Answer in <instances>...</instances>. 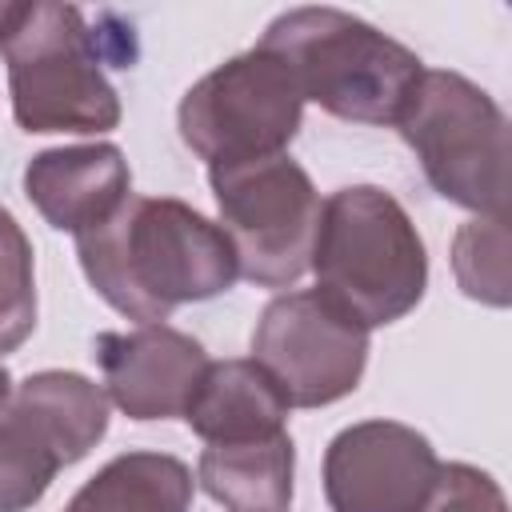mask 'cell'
I'll return each mask as SVG.
<instances>
[{"label":"cell","mask_w":512,"mask_h":512,"mask_svg":"<svg viewBox=\"0 0 512 512\" xmlns=\"http://www.w3.org/2000/svg\"><path fill=\"white\" fill-rule=\"evenodd\" d=\"M88 284L128 320L160 324L180 304L212 300L240 276L220 224L172 196H128L76 236Z\"/></svg>","instance_id":"1"},{"label":"cell","mask_w":512,"mask_h":512,"mask_svg":"<svg viewBox=\"0 0 512 512\" xmlns=\"http://www.w3.org/2000/svg\"><path fill=\"white\" fill-rule=\"evenodd\" d=\"M316 292L360 328L396 324L428 284V256L412 216L376 184H352L320 204L312 240Z\"/></svg>","instance_id":"2"},{"label":"cell","mask_w":512,"mask_h":512,"mask_svg":"<svg viewBox=\"0 0 512 512\" xmlns=\"http://www.w3.org/2000/svg\"><path fill=\"white\" fill-rule=\"evenodd\" d=\"M260 48L288 64L304 100L356 124H396L424 72L412 48L340 8L280 12Z\"/></svg>","instance_id":"3"},{"label":"cell","mask_w":512,"mask_h":512,"mask_svg":"<svg viewBox=\"0 0 512 512\" xmlns=\"http://www.w3.org/2000/svg\"><path fill=\"white\" fill-rule=\"evenodd\" d=\"M8 60L12 112L24 132H112L120 96L104 76V32H92L72 4H24L0 48ZM124 60V56H116Z\"/></svg>","instance_id":"4"},{"label":"cell","mask_w":512,"mask_h":512,"mask_svg":"<svg viewBox=\"0 0 512 512\" xmlns=\"http://www.w3.org/2000/svg\"><path fill=\"white\" fill-rule=\"evenodd\" d=\"M396 128L444 200L508 220V116L480 84L424 68Z\"/></svg>","instance_id":"5"},{"label":"cell","mask_w":512,"mask_h":512,"mask_svg":"<svg viewBox=\"0 0 512 512\" xmlns=\"http://www.w3.org/2000/svg\"><path fill=\"white\" fill-rule=\"evenodd\" d=\"M304 96L288 64L260 44L200 76L176 112L180 140L208 168L280 156L300 132Z\"/></svg>","instance_id":"6"},{"label":"cell","mask_w":512,"mask_h":512,"mask_svg":"<svg viewBox=\"0 0 512 512\" xmlns=\"http://www.w3.org/2000/svg\"><path fill=\"white\" fill-rule=\"evenodd\" d=\"M220 212V232L236 252L244 280L288 288L308 272L320 224V192L292 156H268L228 168H208Z\"/></svg>","instance_id":"7"},{"label":"cell","mask_w":512,"mask_h":512,"mask_svg":"<svg viewBox=\"0 0 512 512\" xmlns=\"http://www.w3.org/2000/svg\"><path fill=\"white\" fill-rule=\"evenodd\" d=\"M252 360L280 384L292 408H324L360 384L368 328L336 312L316 288L280 292L256 320Z\"/></svg>","instance_id":"8"},{"label":"cell","mask_w":512,"mask_h":512,"mask_svg":"<svg viewBox=\"0 0 512 512\" xmlns=\"http://www.w3.org/2000/svg\"><path fill=\"white\" fill-rule=\"evenodd\" d=\"M436 472L428 436L396 420H364L332 436L324 496L332 512H420Z\"/></svg>","instance_id":"9"},{"label":"cell","mask_w":512,"mask_h":512,"mask_svg":"<svg viewBox=\"0 0 512 512\" xmlns=\"http://www.w3.org/2000/svg\"><path fill=\"white\" fill-rule=\"evenodd\" d=\"M92 356L104 372L108 400L132 420H172L184 416L208 352L180 328L140 324L132 332H100Z\"/></svg>","instance_id":"10"},{"label":"cell","mask_w":512,"mask_h":512,"mask_svg":"<svg viewBox=\"0 0 512 512\" xmlns=\"http://www.w3.org/2000/svg\"><path fill=\"white\" fill-rule=\"evenodd\" d=\"M24 196L52 228L80 236L132 196V172L116 144L48 148L28 160Z\"/></svg>","instance_id":"11"},{"label":"cell","mask_w":512,"mask_h":512,"mask_svg":"<svg viewBox=\"0 0 512 512\" xmlns=\"http://www.w3.org/2000/svg\"><path fill=\"white\" fill-rule=\"evenodd\" d=\"M288 400L256 360H208L184 420L208 444L264 440L284 432Z\"/></svg>","instance_id":"12"},{"label":"cell","mask_w":512,"mask_h":512,"mask_svg":"<svg viewBox=\"0 0 512 512\" xmlns=\"http://www.w3.org/2000/svg\"><path fill=\"white\" fill-rule=\"evenodd\" d=\"M292 436L208 444L196 464L200 488L228 512H288L292 504Z\"/></svg>","instance_id":"13"},{"label":"cell","mask_w":512,"mask_h":512,"mask_svg":"<svg viewBox=\"0 0 512 512\" xmlns=\"http://www.w3.org/2000/svg\"><path fill=\"white\" fill-rule=\"evenodd\" d=\"M8 408L24 416L64 464L84 460L108 428V396L100 392V384L64 368L32 372L24 384L12 388Z\"/></svg>","instance_id":"14"},{"label":"cell","mask_w":512,"mask_h":512,"mask_svg":"<svg viewBox=\"0 0 512 512\" xmlns=\"http://www.w3.org/2000/svg\"><path fill=\"white\" fill-rule=\"evenodd\" d=\"M192 472L168 452H124L108 460L64 512H188Z\"/></svg>","instance_id":"15"},{"label":"cell","mask_w":512,"mask_h":512,"mask_svg":"<svg viewBox=\"0 0 512 512\" xmlns=\"http://www.w3.org/2000/svg\"><path fill=\"white\" fill-rule=\"evenodd\" d=\"M64 468L56 448L12 408L0 416V512H28Z\"/></svg>","instance_id":"16"},{"label":"cell","mask_w":512,"mask_h":512,"mask_svg":"<svg viewBox=\"0 0 512 512\" xmlns=\"http://www.w3.org/2000/svg\"><path fill=\"white\" fill-rule=\"evenodd\" d=\"M452 272L464 296L504 308L512 300V272H508V220L476 216L456 232L452 244Z\"/></svg>","instance_id":"17"},{"label":"cell","mask_w":512,"mask_h":512,"mask_svg":"<svg viewBox=\"0 0 512 512\" xmlns=\"http://www.w3.org/2000/svg\"><path fill=\"white\" fill-rule=\"evenodd\" d=\"M36 328L32 244L16 216L0 208V356L20 348Z\"/></svg>","instance_id":"18"},{"label":"cell","mask_w":512,"mask_h":512,"mask_svg":"<svg viewBox=\"0 0 512 512\" xmlns=\"http://www.w3.org/2000/svg\"><path fill=\"white\" fill-rule=\"evenodd\" d=\"M420 512H508L504 488L472 464H440Z\"/></svg>","instance_id":"19"},{"label":"cell","mask_w":512,"mask_h":512,"mask_svg":"<svg viewBox=\"0 0 512 512\" xmlns=\"http://www.w3.org/2000/svg\"><path fill=\"white\" fill-rule=\"evenodd\" d=\"M20 16H24V4H8V0H0V48L8 44L12 28L20 24Z\"/></svg>","instance_id":"20"},{"label":"cell","mask_w":512,"mask_h":512,"mask_svg":"<svg viewBox=\"0 0 512 512\" xmlns=\"http://www.w3.org/2000/svg\"><path fill=\"white\" fill-rule=\"evenodd\" d=\"M8 400H12V376H8V368L0 364V416H4V408H8Z\"/></svg>","instance_id":"21"}]
</instances>
